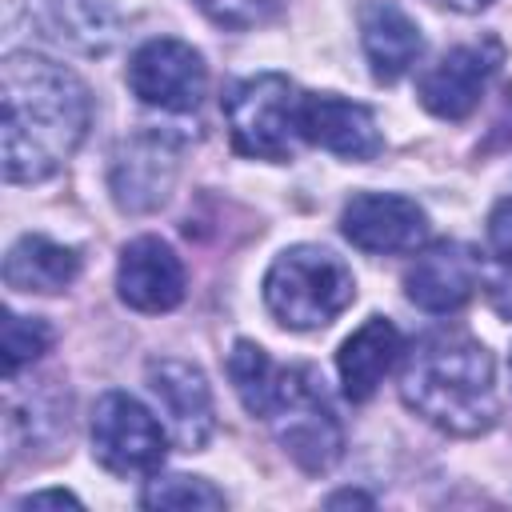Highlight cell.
<instances>
[{"label": "cell", "instance_id": "obj_16", "mask_svg": "<svg viewBox=\"0 0 512 512\" xmlns=\"http://www.w3.org/2000/svg\"><path fill=\"white\" fill-rule=\"evenodd\" d=\"M404 352V336L392 320L384 316H368L336 352V372H340V384H344V396L348 400H368L380 380L396 368Z\"/></svg>", "mask_w": 512, "mask_h": 512}, {"label": "cell", "instance_id": "obj_14", "mask_svg": "<svg viewBox=\"0 0 512 512\" xmlns=\"http://www.w3.org/2000/svg\"><path fill=\"white\" fill-rule=\"evenodd\" d=\"M496 60V44H460L444 52L416 84L420 104L440 120H464L480 104L484 84L496 72Z\"/></svg>", "mask_w": 512, "mask_h": 512}, {"label": "cell", "instance_id": "obj_25", "mask_svg": "<svg viewBox=\"0 0 512 512\" xmlns=\"http://www.w3.org/2000/svg\"><path fill=\"white\" fill-rule=\"evenodd\" d=\"M432 4H448V8H456V12H480V8H488L492 0H432Z\"/></svg>", "mask_w": 512, "mask_h": 512}, {"label": "cell", "instance_id": "obj_6", "mask_svg": "<svg viewBox=\"0 0 512 512\" xmlns=\"http://www.w3.org/2000/svg\"><path fill=\"white\" fill-rule=\"evenodd\" d=\"M168 428L128 392L112 388L92 408V456L112 476H148L168 456Z\"/></svg>", "mask_w": 512, "mask_h": 512}, {"label": "cell", "instance_id": "obj_3", "mask_svg": "<svg viewBox=\"0 0 512 512\" xmlns=\"http://www.w3.org/2000/svg\"><path fill=\"white\" fill-rule=\"evenodd\" d=\"M352 300H356V280L348 264L320 244H292L264 272L268 312L296 332L332 324Z\"/></svg>", "mask_w": 512, "mask_h": 512}, {"label": "cell", "instance_id": "obj_15", "mask_svg": "<svg viewBox=\"0 0 512 512\" xmlns=\"http://www.w3.org/2000/svg\"><path fill=\"white\" fill-rule=\"evenodd\" d=\"M360 44L372 64V76L384 84L400 80L424 56V36H420L416 20L404 8H396L392 0L360 4Z\"/></svg>", "mask_w": 512, "mask_h": 512}, {"label": "cell", "instance_id": "obj_19", "mask_svg": "<svg viewBox=\"0 0 512 512\" xmlns=\"http://www.w3.org/2000/svg\"><path fill=\"white\" fill-rule=\"evenodd\" d=\"M144 508H224V492L200 476H152L140 492Z\"/></svg>", "mask_w": 512, "mask_h": 512}, {"label": "cell", "instance_id": "obj_20", "mask_svg": "<svg viewBox=\"0 0 512 512\" xmlns=\"http://www.w3.org/2000/svg\"><path fill=\"white\" fill-rule=\"evenodd\" d=\"M48 344H52V328L40 316L8 312L4 316V376L12 380L24 364H32L36 356H44Z\"/></svg>", "mask_w": 512, "mask_h": 512}, {"label": "cell", "instance_id": "obj_4", "mask_svg": "<svg viewBox=\"0 0 512 512\" xmlns=\"http://www.w3.org/2000/svg\"><path fill=\"white\" fill-rule=\"evenodd\" d=\"M264 420L272 424L280 448L304 472H328L344 452L340 420L320 388V376L308 364H288L276 372V388L264 408Z\"/></svg>", "mask_w": 512, "mask_h": 512}, {"label": "cell", "instance_id": "obj_2", "mask_svg": "<svg viewBox=\"0 0 512 512\" xmlns=\"http://www.w3.org/2000/svg\"><path fill=\"white\" fill-rule=\"evenodd\" d=\"M400 400L448 436H480L496 424V372L484 344L468 336L420 340L400 372Z\"/></svg>", "mask_w": 512, "mask_h": 512}, {"label": "cell", "instance_id": "obj_27", "mask_svg": "<svg viewBox=\"0 0 512 512\" xmlns=\"http://www.w3.org/2000/svg\"><path fill=\"white\" fill-rule=\"evenodd\" d=\"M508 368H512V360H508Z\"/></svg>", "mask_w": 512, "mask_h": 512}, {"label": "cell", "instance_id": "obj_23", "mask_svg": "<svg viewBox=\"0 0 512 512\" xmlns=\"http://www.w3.org/2000/svg\"><path fill=\"white\" fill-rule=\"evenodd\" d=\"M480 284H484V292H488V304H492L504 320H512V268H508V264H496L488 276L480 272Z\"/></svg>", "mask_w": 512, "mask_h": 512}, {"label": "cell", "instance_id": "obj_26", "mask_svg": "<svg viewBox=\"0 0 512 512\" xmlns=\"http://www.w3.org/2000/svg\"><path fill=\"white\" fill-rule=\"evenodd\" d=\"M328 504H372L368 496H360V492H340V496H332Z\"/></svg>", "mask_w": 512, "mask_h": 512}, {"label": "cell", "instance_id": "obj_7", "mask_svg": "<svg viewBox=\"0 0 512 512\" xmlns=\"http://www.w3.org/2000/svg\"><path fill=\"white\" fill-rule=\"evenodd\" d=\"M128 88L140 104L160 112H196L208 92L200 52L176 36L144 40L128 60Z\"/></svg>", "mask_w": 512, "mask_h": 512}, {"label": "cell", "instance_id": "obj_17", "mask_svg": "<svg viewBox=\"0 0 512 512\" xmlns=\"http://www.w3.org/2000/svg\"><path fill=\"white\" fill-rule=\"evenodd\" d=\"M80 276V256L48 236H20L4 256V284L16 292H60Z\"/></svg>", "mask_w": 512, "mask_h": 512}, {"label": "cell", "instance_id": "obj_24", "mask_svg": "<svg viewBox=\"0 0 512 512\" xmlns=\"http://www.w3.org/2000/svg\"><path fill=\"white\" fill-rule=\"evenodd\" d=\"M16 508H80V500L64 488H52V492H32V496L16 500Z\"/></svg>", "mask_w": 512, "mask_h": 512}, {"label": "cell", "instance_id": "obj_21", "mask_svg": "<svg viewBox=\"0 0 512 512\" xmlns=\"http://www.w3.org/2000/svg\"><path fill=\"white\" fill-rule=\"evenodd\" d=\"M196 8L220 28L248 32L256 24H268L284 8V0H196Z\"/></svg>", "mask_w": 512, "mask_h": 512}, {"label": "cell", "instance_id": "obj_10", "mask_svg": "<svg viewBox=\"0 0 512 512\" xmlns=\"http://www.w3.org/2000/svg\"><path fill=\"white\" fill-rule=\"evenodd\" d=\"M296 132H300V140H308L332 156H344V160H372L384 148L372 108L344 100L336 92H304L300 112H296Z\"/></svg>", "mask_w": 512, "mask_h": 512}, {"label": "cell", "instance_id": "obj_12", "mask_svg": "<svg viewBox=\"0 0 512 512\" xmlns=\"http://www.w3.org/2000/svg\"><path fill=\"white\" fill-rule=\"evenodd\" d=\"M480 256L468 244L456 240H440L428 244L404 272V296L436 316H448L456 308H464L472 300V292L480 288Z\"/></svg>", "mask_w": 512, "mask_h": 512}, {"label": "cell", "instance_id": "obj_18", "mask_svg": "<svg viewBox=\"0 0 512 512\" xmlns=\"http://www.w3.org/2000/svg\"><path fill=\"white\" fill-rule=\"evenodd\" d=\"M276 364L268 360V352L252 340H236L232 352H228V380L240 396V404L264 420V408L272 400V388H276Z\"/></svg>", "mask_w": 512, "mask_h": 512}, {"label": "cell", "instance_id": "obj_11", "mask_svg": "<svg viewBox=\"0 0 512 512\" xmlns=\"http://www.w3.org/2000/svg\"><path fill=\"white\" fill-rule=\"evenodd\" d=\"M148 392L156 396L164 420H168V436L176 440V448L184 452H200L216 428L212 416V388L204 380V372L188 360H152L148 364Z\"/></svg>", "mask_w": 512, "mask_h": 512}, {"label": "cell", "instance_id": "obj_9", "mask_svg": "<svg viewBox=\"0 0 512 512\" xmlns=\"http://www.w3.org/2000/svg\"><path fill=\"white\" fill-rule=\"evenodd\" d=\"M340 232L360 252H416L428 240V216L416 200L396 192H356L340 212Z\"/></svg>", "mask_w": 512, "mask_h": 512}, {"label": "cell", "instance_id": "obj_22", "mask_svg": "<svg viewBox=\"0 0 512 512\" xmlns=\"http://www.w3.org/2000/svg\"><path fill=\"white\" fill-rule=\"evenodd\" d=\"M488 248L496 264L512 268V196H504L492 212H488Z\"/></svg>", "mask_w": 512, "mask_h": 512}, {"label": "cell", "instance_id": "obj_5", "mask_svg": "<svg viewBox=\"0 0 512 512\" xmlns=\"http://www.w3.org/2000/svg\"><path fill=\"white\" fill-rule=\"evenodd\" d=\"M300 112V92L280 72H256L228 88L224 96V120L228 136L240 156L252 160H288Z\"/></svg>", "mask_w": 512, "mask_h": 512}, {"label": "cell", "instance_id": "obj_8", "mask_svg": "<svg viewBox=\"0 0 512 512\" xmlns=\"http://www.w3.org/2000/svg\"><path fill=\"white\" fill-rule=\"evenodd\" d=\"M180 172V144L168 132H136L112 156L108 188L120 212H152L168 200Z\"/></svg>", "mask_w": 512, "mask_h": 512}, {"label": "cell", "instance_id": "obj_1", "mask_svg": "<svg viewBox=\"0 0 512 512\" xmlns=\"http://www.w3.org/2000/svg\"><path fill=\"white\" fill-rule=\"evenodd\" d=\"M0 108L4 176L12 184H36L60 172L92 124L84 80L40 52H12L0 64Z\"/></svg>", "mask_w": 512, "mask_h": 512}, {"label": "cell", "instance_id": "obj_13", "mask_svg": "<svg viewBox=\"0 0 512 512\" xmlns=\"http://www.w3.org/2000/svg\"><path fill=\"white\" fill-rule=\"evenodd\" d=\"M116 292L136 312H172L184 300V264L160 236H136L116 264Z\"/></svg>", "mask_w": 512, "mask_h": 512}]
</instances>
